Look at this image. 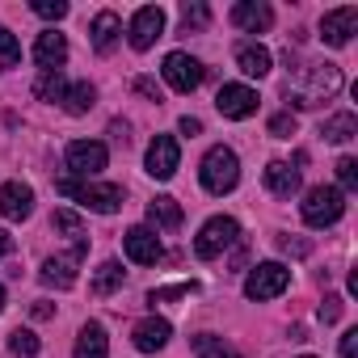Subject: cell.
<instances>
[{
	"mask_svg": "<svg viewBox=\"0 0 358 358\" xmlns=\"http://www.w3.org/2000/svg\"><path fill=\"white\" fill-rule=\"evenodd\" d=\"M9 350H13L17 358H34V354L43 350V341H38L30 329H13V333H9Z\"/></svg>",
	"mask_w": 358,
	"mask_h": 358,
	"instance_id": "obj_29",
	"label": "cell"
},
{
	"mask_svg": "<svg viewBox=\"0 0 358 358\" xmlns=\"http://www.w3.org/2000/svg\"><path fill=\"white\" fill-rule=\"evenodd\" d=\"M51 224H55L59 232H68V236H72V245H89V236H85V224H80L72 211H55V215H51Z\"/></svg>",
	"mask_w": 358,
	"mask_h": 358,
	"instance_id": "obj_30",
	"label": "cell"
},
{
	"mask_svg": "<svg viewBox=\"0 0 358 358\" xmlns=\"http://www.w3.org/2000/svg\"><path fill=\"white\" fill-rule=\"evenodd\" d=\"M143 164H148V173L156 177V182H169V177L177 173V164H182V148H177L173 135H156V139L148 143Z\"/></svg>",
	"mask_w": 358,
	"mask_h": 358,
	"instance_id": "obj_9",
	"label": "cell"
},
{
	"mask_svg": "<svg viewBox=\"0 0 358 358\" xmlns=\"http://www.w3.org/2000/svg\"><path fill=\"white\" fill-rule=\"evenodd\" d=\"M30 316H34V320H47V316H55V308H51V303H43V299H38V303H34V308H30Z\"/></svg>",
	"mask_w": 358,
	"mask_h": 358,
	"instance_id": "obj_42",
	"label": "cell"
},
{
	"mask_svg": "<svg viewBox=\"0 0 358 358\" xmlns=\"http://www.w3.org/2000/svg\"><path fill=\"white\" fill-rule=\"evenodd\" d=\"M64 160H68V169H72L76 177H97V173L106 169L110 152H106V143H97V139H72L68 152H64Z\"/></svg>",
	"mask_w": 358,
	"mask_h": 358,
	"instance_id": "obj_8",
	"label": "cell"
},
{
	"mask_svg": "<svg viewBox=\"0 0 358 358\" xmlns=\"http://www.w3.org/2000/svg\"><path fill=\"white\" fill-rule=\"evenodd\" d=\"M85 249H89V245H72V253L47 257V262H43V270H38V278H43L47 287H59V291L76 287V270H80V257H85Z\"/></svg>",
	"mask_w": 358,
	"mask_h": 358,
	"instance_id": "obj_10",
	"label": "cell"
},
{
	"mask_svg": "<svg viewBox=\"0 0 358 358\" xmlns=\"http://www.w3.org/2000/svg\"><path fill=\"white\" fill-rule=\"evenodd\" d=\"M337 89H341V68H337V64H312V72H308V89L287 93V97H291L295 110H312V106L329 101Z\"/></svg>",
	"mask_w": 358,
	"mask_h": 358,
	"instance_id": "obj_3",
	"label": "cell"
},
{
	"mask_svg": "<svg viewBox=\"0 0 358 358\" xmlns=\"http://www.w3.org/2000/svg\"><path fill=\"white\" fill-rule=\"evenodd\" d=\"M270 135H274V139H291V135H295V114H291V110L274 114V118H270Z\"/></svg>",
	"mask_w": 358,
	"mask_h": 358,
	"instance_id": "obj_35",
	"label": "cell"
},
{
	"mask_svg": "<svg viewBox=\"0 0 358 358\" xmlns=\"http://www.w3.org/2000/svg\"><path fill=\"white\" fill-rule=\"evenodd\" d=\"M169 320H156V316H148V320H139L135 329H131V341H135V350L139 354H156V350H164V341H169Z\"/></svg>",
	"mask_w": 358,
	"mask_h": 358,
	"instance_id": "obj_17",
	"label": "cell"
},
{
	"mask_svg": "<svg viewBox=\"0 0 358 358\" xmlns=\"http://www.w3.org/2000/svg\"><path fill=\"white\" fill-rule=\"evenodd\" d=\"M190 291H194V287H186V282H182V287H164V291H152L148 299H152V303H164V299H177V295H190Z\"/></svg>",
	"mask_w": 358,
	"mask_h": 358,
	"instance_id": "obj_38",
	"label": "cell"
},
{
	"mask_svg": "<svg viewBox=\"0 0 358 358\" xmlns=\"http://www.w3.org/2000/svg\"><path fill=\"white\" fill-rule=\"evenodd\" d=\"M131 89H135L139 97H148V101H156V106L164 101V93H160V85H156L152 76H135V85H131Z\"/></svg>",
	"mask_w": 358,
	"mask_h": 358,
	"instance_id": "obj_36",
	"label": "cell"
},
{
	"mask_svg": "<svg viewBox=\"0 0 358 358\" xmlns=\"http://www.w3.org/2000/svg\"><path fill=\"white\" fill-rule=\"evenodd\" d=\"M122 249H127V257H131L135 266H156V262L164 257L160 236H156L152 228H131V232L122 236Z\"/></svg>",
	"mask_w": 358,
	"mask_h": 358,
	"instance_id": "obj_14",
	"label": "cell"
},
{
	"mask_svg": "<svg viewBox=\"0 0 358 358\" xmlns=\"http://www.w3.org/2000/svg\"><path fill=\"white\" fill-rule=\"evenodd\" d=\"M160 34H164V9H156V5L135 9V17H131V26H127L131 47H135V51H148Z\"/></svg>",
	"mask_w": 358,
	"mask_h": 358,
	"instance_id": "obj_11",
	"label": "cell"
},
{
	"mask_svg": "<svg viewBox=\"0 0 358 358\" xmlns=\"http://www.w3.org/2000/svg\"><path fill=\"white\" fill-rule=\"evenodd\" d=\"M236 182H241V160H236V152L224 148V143L211 148L203 156V186L211 194H228V190H236Z\"/></svg>",
	"mask_w": 358,
	"mask_h": 358,
	"instance_id": "obj_2",
	"label": "cell"
},
{
	"mask_svg": "<svg viewBox=\"0 0 358 358\" xmlns=\"http://www.w3.org/2000/svg\"><path fill=\"white\" fill-rule=\"evenodd\" d=\"M354 30H358V9H354V5L329 9V13L320 17V38H324L329 47H345V43L354 38Z\"/></svg>",
	"mask_w": 358,
	"mask_h": 358,
	"instance_id": "obj_12",
	"label": "cell"
},
{
	"mask_svg": "<svg viewBox=\"0 0 358 358\" xmlns=\"http://www.w3.org/2000/svg\"><path fill=\"white\" fill-rule=\"evenodd\" d=\"M106 354H110L106 329H101L97 320H89V324L80 329V337H76V350H72V358H106Z\"/></svg>",
	"mask_w": 358,
	"mask_h": 358,
	"instance_id": "obj_22",
	"label": "cell"
},
{
	"mask_svg": "<svg viewBox=\"0 0 358 358\" xmlns=\"http://www.w3.org/2000/svg\"><path fill=\"white\" fill-rule=\"evenodd\" d=\"M341 358H358V329H350L341 337Z\"/></svg>",
	"mask_w": 358,
	"mask_h": 358,
	"instance_id": "obj_40",
	"label": "cell"
},
{
	"mask_svg": "<svg viewBox=\"0 0 358 358\" xmlns=\"http://www.w3.org/2000/svg\"><path fill=\"white\" fill-rule=\"evenodd\" d=\"M34 59L43 64V72H55V68L68 59V38H64V34H55V30L38 34V43H34Z\"/></svg>",
	"mask_w": 358,
	"mask_h": 358,
	"instance_id": "obj_19",
	"label": "cell"
},
{
	"mask_svg": "<svg viewBox=\"0 0 358 358\" xmlns=\"http://www.w3.org/2000/svg\"><path fill=\"white\" fill-rule=\"evenodd\" d=\"M0 312H5V287H0Z\"/></svg>",
	"mask_w": 358,
	"mask_h": 358,
	"instance_id": "obj_44",
	"label": "cell"
},
{
	"mask_svg": "<svg viewBox=\"0 0 358 358\" xmlns=\"http://www.w3.org/2000/svg\"><path fill=\"white\" fill-rule=\"evenodd\" d=\"M232 26H241L249 34H266L274 26V9L266 5V0H241V5L232 9Z\"/></svg>",
	"mask_w": 358,
	"mask_h": 358,
	"instance_id": "obj_15",
	"label": "cell"
},
{
	"mask_svg": "<svg viewBox=\"0 0 358 358\" xmlns=\"http://www.w3.org/2000/svg\"><path fill=\"white\" fill-rule=\"evenodd\" d=\"M207 5H199V0H194V5H190V0H186V5H182V22H186V30H199V26H207Z\"/></svg>",
	"mask_w": 358,
	"mask_h": 358,
	"instance_id": "obj_34",
	"label": "cell"
},
{
	"mask_svg": "<svg viewBox=\"0 0 358 358\" xmlns=\"http://www.w3.org/2000/svg\"><path fill=\"white\" fill-rule=\"evenodd\" d=\"M236 241H241V224H236L232 215H215V220L203 224V232H199V241H194V253H199L203 262H211V257H220L224 249H232Z\"/></svg>",
	"mask_w": 358,
	"mask_h": 358,
	"instance_id": "obj_5",
	"label": "cell"
},
{
	"mask_svg": "<svg viewBox=\"0 0 358 358\" xmlns=\"http://www.w3.org/2000/svg\"><path fill=\"white\" fill-rule=\"evenodd\" d=\"M303 358H312V354H303Z\"/></svg>",
	"mask_w": 358,
	"mask_h": 358,
	"instance_id": "obj_45",
	"label": "cell"
},
{
	"mask_svg": "<svg viewBox=\"0 0 358 358\" xmlns=\"http://www.w3.org/2000/svg\"><path fill=\"white\" fill-rule=\"evenodd\" d=\"M22 64V43L0 26V68H17Z\"/></svg>",
	"mask_w": 358,
	"mask_h": 358,
	"instance_id": "obj_31",
	"label": "cell"
},
{
	"mask_svg": "<svg viewBox=\"0 0 358 358\" xmlns=\"http://www.w3.org/2000/svg\"><path fill=\"white\" fill-rule=\"evenodd\" d=\"M148 220H152L156 228H164V232H177L186 215H182V203H177V199L160 194V199H152V203H148Z\"/></svg>",
	"mask_w": 358,
	"mask_h": 358,
	"instance_id": "obj_20",
	"label": "cell"
},
{
	"mask_svg": "<svg viewBox=\"0 0 358 358\" xmlns=\"http://www.w3.org/2000/svg\"><path fill=\"white\" fill-rule=\"evenodd\" d=\"M34 13L47 22H59V17H68V0H34Z\"/></svg>",
	"mask_w": 358,
	"mask_h": 358,
	"instance_id": "obj_33",
	"label": "cell"
},
{
	"mask_svg": "<svg viewBox=\"0 0 358 358\" xmlns=\"http://www.w3.org/2000/svg\"><path fill=\"white\" fill-rule=\"evenodd\" d=\"M320 135H324L329 143H350V139L358 135V118H354V114H333V118L320 122Z\"/></svg>",
	"mask_w": 358,
	"mask_h": 358,
	"instance_id": "obj_24",
	"label": "cell"
},
{
	"mask_svg": "<svg viewBox=\"0 0 358 358\" xmlns=\"http://www.w3.org/2000/svg\"><path fill=\"white\" fill-rule=\"evenodd\" d=\"M9 253H13V236L0 228V257H9Z\"/></svg>",
	"mask_w": 358,
	"mask_h": 358,
	"instance_id": "obj_43",
	"label": "cell"
},
{
	"mask_svg": "<svg viewBox=\"0 0 358 358\" xmlns=\"http://www.w3.org/2000/svg\"><path fill=\"white\" fill-rule=\"evenodd\" d=\"M270 64H274V59H270L266 47H257V43L236 47V68H241L245 76H257V80H262V76H270Z\"/></svg>",
	"mask_w": 358,
	"mask_h": 358,
	"instance_id": "obj_23",
	"label": "cell"
},
{
	"mask_svg": "<svg viewBox=\"0 0 358 358\" xmlns=\"http://www.w3.org/2000/svg\"><path fill=\"white\" fill-rule=\"evenodd\" d=\"M34 211V190L22 182H5L0 186V215L5 220H30Z\"/></svg>",
	"mask_w": 358,
	"mask_h": 358,
	"instance_id": "obj_16",
	"label": "cell"
},
{
	"mask_svg": "<svg viewBox=\"0 0 358 358\" xmlns=\"http://www.w3.org/2000/svg\"><path fill=\"white\" fill-rule=\"evenodd\" d=\"M122 278H127V274H122V266H118V262H101V266H97V274H93V282H89V291L106 299V295H114V291L122 287Z\"/></svg>",
	"mask_w": 358,
	"mask_h": 358,
	"instance_id": "obj_25",
	"label": "cell"
},
{
	"mask_svg": "<svg viewBox=\"0 0 358 358\" xmlns=\"http://www.w3.org/2000/svg\"><path fill=\"white\" fill-rule=\"evenodd\" d=\"M278 245H282L287 253H295V257H308V253H312V245H308V241H291V236H282Z\"/></svg>",
	"mask_w": 358,
	"mask_h": 358,
	"instance_id": "obj_39",
	"label": "cell"
},
{
	"mask_svg": "<svg viewBox=\"0 0 358 358\" xmlns=\"http://www.w3.org/2000/svg\"><path fill=\"white\" fill-rule=\"evenodd\" d=\"M287 287H291V270L278 266V262H262V266H253L249 278H245V295L257 299V303H262V299H278Z\"/></svg>",
	"mask_w": 358,
	"mask_h": 358,
	"instance_id": "obj_6",
	"label": "cell"
},
{
	"mask_svg": "<svg viewBox=\"0 0 358 358\" xmlns=\"http://www.w3.org/2000/svg\"><path fill=\"white\" fill-rule=\"evenodd\" d=\"M341 308H345L341 295H324V303H320V320H324V324H337V320H341Z\"/></svg>",
	"mask_w": 358,
	"mask_h": 358,
	"instance_id": "obj_37",
	"label": "cell"
},
{
	"mask_svg": "<svg viewBox=\"0 0 358 358\" xmlns=\"http://www.w3.org/2000/svg\"><path fill=\"white\" fill-rule=\"evenodd\" d=\"M215 106H220V114L224 118H249V114H257V93L249 89V85H224L220 93H215Z\"/></svg>",
	"mask_w": 358,
	"mask_h": 358,
	"instance_id": "obj_13",
	"label": "cell"
},
{
	"mask_svg": "<svg viewBox=\"0 0 358 358\" xmlns=\"http://www.w3.org/2000/svg\"><path fill=\"white\" fill-rule=\"evenodd\" d=\"M93 101H97V89H93L89 80H80V85L64 89V110H68V114H85Z\"/></svg>",
	"mask_w": 358,
	"mask_h": 358,
	"instance_id": "obj_27",
	"label": "cell"
},
{
	"mask_svg": "<svg viewBox=\"0 0 358 358\" xmlns=\"http://www.w3.org/2000/svg\"><path fill=\"white\" fill-rule=\"evenodd\" d=\"M55 190L68 194V199H76L80 207H89V211H97V215H114V211L122 207V199H127L122 186H89V182H72V177H59Z\"/></svg>",
	"mask_w": 358,
	"mask_h": 358,
	"instance_id": "obj_1",
	"label": "cell"
},
{
	"mask_svg": "<svg viewBox=\"0 0 358 358\" xmlns=\"http://www.w3.org/2000/svg\"><path fill=\"white\" fill-rule=\"evenodd\" d=\"M337 182H341L345 190H358V160H354V156H341V160H337Z\"/></svg>",
	"mask_w": 358,
	"mask_h": 358,
	"instance_id": "obj_32",
	"label": "cell"
},
{
	"mask_svg": "<svg viewBox=\"0 0 358 358\" xmlns=\"http://www.w3.org/2000/svg\"><path fill=\"white\" fill-rule=\"evenodd\" d=\"M160 72H164V85L177 89V93H194V89L203 85V76H207V68H203L194 55H186V51H169Z\"/></svg>",
	"mask_w": 358,
	"mask_h": 358,
	"instance_id": "obj_7",
	"label": "cell"
},
{
	"mask_svg": "<svg viewBox=\"0 0 358 358\" xmlns=\"http://www.w3.org/2000/svg\"><path fill=\"white\" fill-rule=\"evenodd\" d=\"M177 127H182V135H190V139H194V135L203 131V122H199V118H190V114H186L182 122H177Z\"/></svg>",
	"mask_w": 358,
	"mask_h": 358,
	"instance_id": "obj_41",
	"label": "cell"
},
{
	"mask_svg": "<svg viewBox=\"0 0 358 358\" xmlns=\"http://www.w3.org/2000/svg\"><path fill=\"white\" fill-rule=\"evenodd\" d=\"M34 93H38L43 101H64V72H59V68H55V72H43L38 85H34Z\"/></svg>",
	"mask_w": 358,
	"mask_h": 358,
	"instance_id": "obj_28",
	"label": "cell"
},
{
	"mask_svg": "<svg viewBox=\"0 0 358 358\" xmlns=\"http://www.w3.org/2000/svg\"><path fill=\"white\" fill-rule=\"evenodd\" d=\"M190 345H194V354H199V358H241V354H236L224 337H215V333H199Z\"/></svg>",
	"mask_w": 358,
	"mask_h": 358,
	"instance_id": "obj_26",
	"label": "cell"
},
{
	"mask_svg": "<svg viewBox=\"0 0 358 358\" xmlns=\"http://www.w3.org/2000/svg\"><path fill=\"white\" fill-rule=\"evenodd\" d=\"M262 182H266V190H270V194L291 199V194L299 190V169H291L287 160H270V164H266V173H262Z\"/></svg>",
	"mask_w": 358,
	"mask_h": 358,
	"instance_id": "obj_18",
	"label": "cell"
},
{
	"mask_svg": "<svg viewBox=\"0 0 358 358\" xmlns=\"http://www.w3.org/2000/svg\"><path fill=\"white\" fill-rule=\"evenodd\" d=\"M299 211H303V224H308V228H329V224L341 220L345 194H341L337 186H316V190H308V199L299 203Z\"/></svg>",
	"mask_w": 358,
	"mask_h": 358,
	"instance_id": "obj_4",
	"label": "cell"
},
{
	"mask_svg": "<svg viewBox=\"0 0 358 358\" xmlns=\"http://www.w3.org/2000/svg\"><path fill=\"white\" fill-rule=\"evenodd\" d=\"M89 34H93V47L106 55V51H114V43H118V34H122V17L106 9V13H97V17H93Z\"/></svg>",
	"mask_w": 358,
	"mask_h": 358,
	"instance_id": "obj_21",
	"label": "cell"
}]
</instances>
